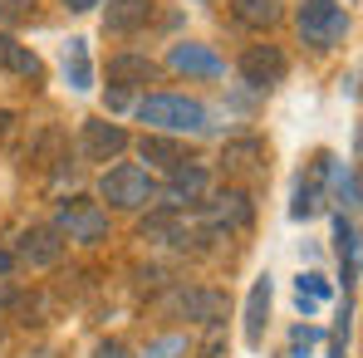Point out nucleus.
I'll return each mask as SVG.
<instances>
[{"mask_svg": "<svg viewBox=\"0 0 363 358\" xmlns=\"http://www.w3.org/2000/svg\"><path fill=\"white\" fill-rule=\"evenodd\" d=\"M99 196L108 206H118V211H143L147 201H157V181L147 177V167H138V162H118V167H108L99 177Z\"/></svg>", "mask_w": 363, "mask_h": 358, "instance_id": "obj_3", "label": "nucleus"}, {"mask_svg": "<svg viewBox=\"0 0 363 358\" xmlns=\"http://www.w3.org/2000/svg\"><path fill=\"white\" fill-rule=\"evenodd\" d=\"M5 304H15V290H10V285H0V309H5Z\"/></svg>", "mask_w": 363, "mask_h": 358, "instance_id": "obj_31", "label": "nucleus"}, {"mask_svg": "<svg viewBox=\"0 0 363 358\" xmlns=\"http://www.w3.org/2000/svg\"><path fill=\"white\" fill-rule=\"evenodd\" d=\"M94 358H133V349H128L123 339H104V344L94 349Z\"/></svg>", "mask_w": 363, "mask_h": 358, "instance_id": "obj_27", "label": "nucleus"}, {"mask_svg": "<svg viewBox=\"0 0 363 358\" xmlns=\"http://www.w3.org/2000/svg\"><path fill=\"white\" fill-rule=\"evenodd\" d=\"M167 69H177V74H186V79H221L226 64L216 60L206 45H186V40H182V45L167 50Z\"/></svg>", "mask_w": 363, "mask_h": 358, "instance_id": "obj_11", "label": "nucleus"}, {"mask_svg": "<svg viewBox=\"0 0 363 358\" xmlns=\"http://www.w3.org/2000/svg\"><path fill=\"white\" fill-rule=\"evenodd\" d=\"M186 349H191V344H186L182 334H172V339H152L143 358H177V354H186Z\"/></svg>", "mask_w": 363, "mask_h": 358, "instance_id": "obj_23", "label": "nucleus"}, {"mask_svg": "<svg viewBox=\"0 0 363 358\" xmlns=\"http://www.w3.org/2000/svg\"><path fill=\"white\" fill-rule=\"evenodd\" d=\"M221 162H226V172H260V167H265V142H255V138L226 142Z\"/></svg>", "mask_w": 363, "mask_h": 358, "instance_id": "obj_21", "label": "nucleus"}, {"mask_svg": "<svg viewBox=\"0 0 363 358\" xmlns=\"http://www.w3.org/2000/svg\"><path fill=\"white\" fill-rule=\"evenodd\" d=\"M349 10L339 5V0H304L300 10H295V30H300V40L309 50H334V45H344V35H349Z\"/></svg>", "mask_w": 363, "mask_h": 358, "instance_id": "obj_2", "label": "nucleus"}, {"mask_svg": "<svg viewBox=\"0 0 363 358\" xmlns=\"http://www.w3.org/2000/svg\"><path fill=\"white\" fill-rule=\"evenodd\" d=\"M0 344H5V334H0Z\"/></svg>", "mask_w": 363, "mask_h": 358, "instance_id": "obj_33", "label": "nucleus"}, {"mask_svg": "<svg viewBox=\"0 0 363 358\" xmlns=\"http://www.w3.org/2000/svg\"><path fill=\"white\" fill-rule=\"evenodd\" d=\"M152 20V0H108L104 5V30L108 35H138Z\"/></svg>", "mask_w": 363, "mask_h": 358, "instance_id": "obj_13", "label": "nucleus"}, {"mask_svg": "<svg viewBox=\"0 0 363 358\" xmlns=\"http://www.w3.org/2000/svg\"><path fill=\"white\" fill-rule=\"evenodd\" d=\"M138 152H143V162H157V167H182V162H196V152L182 142V138H167V133H147L143 142H138Z\"/></svg>", "mask_w": 363, "mask_h": 358, "instance_id": "obj_14", "label": "nucleus"}, {"mask_svg": "<svg viewBox=\"0 0 363 358\" xmlns=\"http://www.w3.org/2000/svg\"><path fill=\"white\" fill-rule=\"evenodd\" d=\"M329 172H334V157L319 152L314 167H309V177H300V186H295V206H290L295 221H309V216L319 211V201H324V177H329Z\"/></svg>", "mask_w": 363, "mask_h": 358, "instance_id": "obj_10", "label": "nucleus"}, {"mask_svg": "<svg viewBox=\"0 0 363 358\" xmlns=\"http://www.w3.org/2000/svg\"><path fill=\"white\" fill-rule=\"evenodd\" d=\"M138 118L152 123L157 133H206V128H211L206 104L182 99V94H147V99L138 104Z\"/></svg>", "mask_w": 363, "mask_h": 358, "instance_id": "obj_1", "label": "nucleus"}, {"mask_svg": "<svg viewBox=\"0 0 363 358\" xmlns=\"http://www.w3.org/2000/svg\"><path fill=\"white\" fill-rule=\"evenodd\" d=\"M10 123H15V113H10V108H0V138L10 133Z\"/></svg>", "mask_w": 363, "mask_h": 358, "instance_id": "obj_30", "label": "nucleus"}, {"mask_svg": "<svg viewBox=\"0 0 363 358\" xmlns=\"http://www.w3.org/2000/svg\"><path fill=\"white\" fill-rule=\"evenodd\" d=\"M5 270H10V255H5V250H0V275H5Z\"/></svg>", "mask_w": 363, "mask_h": 358, "instance_id": "obj_32", "label": "nucleus"}, {"mask_svg": "<svg viewBox=\"0 0 363 358\" xmlns=\"http://www.w3.org/2000/svg\"><path fill=\"white\" fill-rule=\"evenodd\" d=\"M79 152L89 157V162H113L128 152V133H123V123H108V118H89L84 123V133H79Z\"/></svg>", "mask_w": 363, "mask_h": 358, "instance_id": "obj_7", "label": "nucleus"}, {"mask_svg": "<svg viewBox=\"0 0 363 358\" xmlns=\"http://www.w3.org/2000/svg\"><path fill=\"white\" fill-rule=\"evenodd\" d=\"M314 344H319V329H309V324H300V329L290 334V349H295V358H304Z\"/></svg>", "mask_w": 363, "mask_h": 358, "instance_id": "obj_25", "label": "nucleus"}, {"mask_svg": "<svg viewBox=\"0 0 363 358\" xmlns=\"http://www.w3.org/2000/svg\"><path fill=\"white\" fill-rule=\"evenodd\" d=\"M152 79H157V64L147 60V55H118V60H108V84L113 89H143Z\"/></svg>", "mask_w": 363, "mask_h": 358, "instance_id": "obj_16", "label": "nucleus"}, {"mask_svg": "<svg viewBox=\"0 0 363 358\" xmlns=\"http://www.w3.org/2000/svg\"><path fill=\"white\" fill-rule=\"evenodd\" d=\"M206 186H211V172L201 162H182V167H172L167 186H157V196H162L167 211H186V206L206 201Z\"/></svg>", "mask_w": 363, "mask_h": 358, "instance_id": "obj_6", "label": "nucleus"}, {"mask_svg": "<svg viewBox=\"0 0 363 358\" xmlns=\"http://www.w3.org/2000/svg\"><path fill=\"white\" fill-rule=\"evenodd\" d=\"M201 206H206L211 221L226 226V231H241V226L255 221V201H250V191H241V186H231V191H221L216 201H201Z\"/></svg>", "mask_w": 363, "mask_h": 358, "instance_id": "obj_12", "label": "nucleus"}, {"mask_svg": "<svg viewBox=\"0 0 363 358\" xmlns=\"http://www.w3.org/2000/svg\"><path fill=\"white\" fill-rule=\"evenodd\" d=\"M104 104H108L113 113H123V108H128L133 99H128V89H108V94H104Z\"/></svg>", "mask_w": 363, "mask_h": 358, "instance_id": "obj_28", "label": "nucleus"}, {"mask_svg": "<svg viewBox=\"0 0 363 358\" xmlns=\"http://www.w3.org/2000/svg\"><path fill=\"white\" fill-rule=\"evenodd\" d=\"M334 250H339V265H344V285L359 280V231L349 216H334Z\"/></svg>", "mask_w": 363, "mask_h": 358, "instance_id": "obj_20", "label": "nucleus"}, {"mask_svg": "<svg viewBox=\"0 0 363 358\" xmlns=\"http://www.w3.org/2000/svg\"><path fill=\"white\" fill-rule=\"evenodd\" d=\"M231 15L245 30H275L285 20V0H231Z\"/></svg>", "mask_w": 363, "mask_h": 358, "instance_id": "obj_18", "label": "nucleus"}, {"mask_svg": "<svg viewBox=\"0 0 363 358\" xmlns=\"http://www.w3.org/2000/svg\"><path fill=\"white\" fill-rule=\"evenodd\" d=\"M94 5H104V0H64V10H74V15H89Z\"/></svg>", "mask_w": 363, "mask_h": 358, "instance_id": "obj_29", "label": "nucleus"}, {"mask_svg": "<svg viewBox=\"0 0 363 358\" xmlns=\"http://www.w3.org/2000/svg\"><path fill=\"white\" fill-rule=\"evenodd\" d=\"M295 299H300L304 314H314V309L329 299V280H324V275H300V280H295Z\"/></svg>", "mask_w": 363, "mask_h": 358, "instance_id": "obj_22", "label": "nucleus"}, {"mask_svg": "<svg viewBox=\"0 0 363 358\" xmlns=\"http://www.w3.org/2000/svg\"><path fill=\"white\" fill-rule=\"evenodd\" d=\"M64 84L74 94H89L94 89V60H89V40H69L64 45Z\"/></svg>", "mask_w": 363, "mask_h": 358, "instance_id": "obj_19", "label": "nucleus"}, {"mask_svg": "<svg viewBox=\"0 0 363 358\" xmlns=\"http://www.w3.org/2000/svg\"><path fill=\"white\" fill-rule=\"evenodd\" d=\"M265 319H270V275H260L245 295V344L250 349L265 339Z\"/></svg>", "mask_w": 363, "mask_h": 358, "instance_id": "obj_17", "label": "nucleus"}, {"mask_svg": "<svg viewBox=\"0 0 363 358\" xmlns=\"http://www.w3.org/2000/svg\"><path fill=\"white\" fill-rule=\"evenodd\" d=\"M15 255H20L30 270H50V265H60V255H64V236L55 226H25Z\"/></svg>", "mask_w": 363, "mask_h": 358, "instance_id": "obj_8", "label": "nucleus"}, {"mask_svg": "<svg viewBox=\"0 0 363 358\" xmlns=\"http://www.w3.org/2000/svg\"><path fill=\"white\" fill-rule=\"evenodd\" d=\"M55 231L79 245H99V240H108V211L94 196H69L55 211Z\"/></svg>", "mask_w": 363, "mask_h": 358, "instance_id": "obj_4", "label": "nucleus"}, {"mask_svg": "<svg viewBox=\"0 0 363 358\" xmlns=\"http://www.w3.org/2000/svg\"><path fill=\"white\" fill-rule=\"evenodd\" d=\"M0 74H20V79H30V84H40V74H45V64H40V55H35L30 45H20V40H10V35H0Z\"/></svg>", "mask_w": 363, "mask_h": 358, "instance_id": "obj_15", "label": "nucleus"}, {"mask_svg": "<svg viewBox=\"0 0 363 358\" xmlns=\"http://www.w3.org/2000/svg\"><path fill=\"white\" fill-rule=\"evenodd\" d=\"M236 69H241V79L250 84V89H260V94H265V89H280V84H285L290 60H285V50H280V45H250Z\"/></svg>", "mask_w": 363, "mask_h": 358, "instance_id": "obj_5", "label": "nucleus"}, {"mask_svg": "<svg viewBox=\"0 0 363 358\" xmlns=\"http://www.w3.org/2000/svg\"><path fill=\"white\" fill-rule=\"evenodd\" d=\"M339 196H344V206H359V172H344L339 177Z\"/></svg>", "mask_w": 363, "mask_h": 358, "instance_id": "obj_26", "label": "nucleus"}, {"mask_svg": "<svg viewBox=\"0 0 363 358\" xmlns=\"http://www.w3.org/2000/svg\"><path fill=\"white\" fill-rule=\"evenodd\" d=\"M35 15V0H0V25H20Z\"/></svg>", "mask_w": 363, "mask_h": 358, "instance_id": "obj_24", "label": "nucleus"}, {"mask_svg": "<svg viewBox=\"0 0 363 358\" xmlns=\"http://www.w3.org/2000/svg\"><path fill=\"white\" fill-rule=\"evenodd\" d=\"M172 309L191 324H221L226 319V295L221 290H201V285H186L172 295Z\"/></svg>", "mask_w": 363, "mask_h": 358, "instance_id": "obj_9", "label": "nucleus"}]
</instances>
